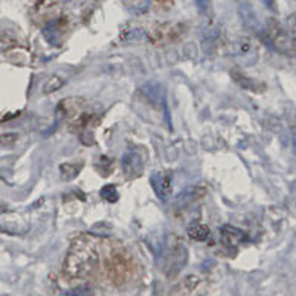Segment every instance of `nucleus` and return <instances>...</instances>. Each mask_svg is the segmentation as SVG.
Instances as JSON below:
<instances>
[{
    "instance_id": "4",
    "label": "nucleus",
    "mask_w": 296,
    "mask_h": 296,
    "mask_svg": "<svg viewBox=\"0 0 296 296\" xmlns=\"http://www.w3.org/2000/svg\"><path fill=\"white\" fill-rule=\"evenodd\" d=\"M122 168L129 179L139 176L144 170V159L136 148H129L122 159Z\"/></svg>"
},
{
    "instance_id": "10",
    "label": "nucleus",
    "mask_w": 296,
    "mask_h": 296,
    "mask_svg": "<svg viewBox=\"0 0 296 296\" xmlns=\"http://www.w3.org/2000/svg\"><path fill=\"white\" fill-rule=\"evenodd\" d=\"M206 194V188L203 185H199V187H194L188 191H184V194H181L178 197V206H187L188 203L191 202H196L199 199H202L203 196Z\"/></svg>"
},
{
    "instance_id": "12",
    "label": "nucleus",
    "mask_w": 296,
    "mask_h": 296,
    "mask_svg": "<svg viewBox=\"0 0 296 296\" xmlns=\"http://www.w3.org/2000/svg\"><path fill=\"white\" fill-rule=\"evenodd\" d=\"M82 165H74V163H62L59 166V173L64 181H71L80 173Z\"/></svg>"
},
{
    "instance_id": "7",
    "label": "nucleus",
    "mask_w": 296,
    "mask_h": 296,
    "mask_svg": "<svg viewBox=\"0 0 296 296\" xmlns=\"http://www.w3.org/2000/svg\"><path fill=\"white\" fill-rule=\"evenodd\" d=\"M221 234V242L225 248L228 249H237L246 239L245 233L233 225H224L219 230Z\"/></svg>"
},
{
    "instance_id": "6",
    "label": "nucleus",
    "mask_w": 296,
    "mask_h": 296,
    "mask_svg": "<svg viewBox=\"0 0 296 296\" xmlns=\"http://www.w3.org/2000/svg\"><path fill=\"white\" fill-rule=\"evenodd\" d=\"M200 286H202V279L194 274H190L172 289L170 296H197Z\"/></svg>"
},
{
    "instance_id": "14",
    "label": "nucleus",
    "mask_w": 296,
    "mask_h": 296,
    "mask_svg": "<svg viewBox=\"0 0 296 296\" xmlns=\"http://www.w3.org/2000/svg\"><path fill=\"white\" fill-rule=\"evenodd\" d=\"M64 86V80L59 76H50L46 83L43 85V93L44 95H50L53 92H56L58 89H61Z\"/></svg>"
},
{
    "instance_id": "1",
    "label": "nucleus",
    "mask_w": 296,
    "mask_h": 296,
    "mask_svg": "<svg viewBox=\"0 0 296 296\" xmlns=\"http://www.w3.org/2000/svg\"><path fill=\"white\" fill-rule=\"evenodd\" d=\"M98 252L95 246V240L87 236L77 237L65 256L64 261V273L70 279H85L90 276L98 267Z\"/></svg>"
},
{
    "instance_id": "18",
    "label": "nucleus",
    "mask_w": 296,
    "mask_h": 296,
    "mask_svg": "<svg viewBox=\"0 0 296 296\" xmlns=\"http://www.w3.org/2000/svg\"><path fill=\"white\" fill-rule=\"evenodd\" d=\"M65 296H92V291L87 286H82V288H76V289L67 292Z\"/></svg>"
},
{
    "instance_id": "17",
    "label": "nucleus",
    "mask_w": 296,
    "mask_h": 296,
    "mask_svg": "<svg viewBox=\"0 0 296 296\" xmlns=\"http://www.w3.org/2000/svg\"><path fill=\"white\" fill-rule=\"evenodd\" d=\"M18 139V135L13 133V132H9V133H1L0 135V145H13Z\"/></svg>"
},
{
    "instance_id": "20",
    "label": "nucleus",
    "mask_w": 296,
    "mask_h": 296,
    "mask_svg": "<svg viewBox=\"0 0 296 296\" xmlns=\"http://www.w3.org/2000/svg\"><path fill=\"white\" fill-rule=\"evenodd\" d=\"M267 7H270V9H273L274 7V0H261Z\"/></svg>"
},
{
    "instance_id": "19",
    "label": "nucleus",
    "mask_w": 296,
    "mask_h": 296,
    "mask_svg": "<svg viewBox=\"0 0 296 296\" xmlns=\"http://www.w3.org/2000/svg\"><path fill=\"white\" fill-rule=\"evenodd\" d=\"M194 3H196L197 9H199L202 13H206L208 9H209V3H211V0H194Z\"/></svg>"
},
{
    "instance_id": "9",
    "label": "nucleus",
    "mask_w": 296,
    "mask_h": 296,
    "mask_svg": "<svg viewBox=\"0 0 296 296\" xmlns=\"http://www.w3.org/2000/svg\"><path fill=\"white\" fill-rule=\"evenodd\" d=\"M187 234L190 236V239H193V240H196V242H205V240H208V237H209V234H211V230H209L208 225L194 221V222H191V224L188 225Z\"/></svg>"
},
{
    "instance_id": "15",
    "label": "nucleus",
    "mask_w": 296,
    "mask_h": 296,
    "mask_svg": "<svg viewBox=\"0 0 296 296\" xmlns=\"http://www.w3.org/2000/svg\"><path fill=\"white\" fill-rule=\"evenodd\" d=\"M43 34H44L46 40H47L50 44H58V43H59L58 39L61 37V33H59L58 25H56L55 22L47 24V25L44 27V30H43Z\"/></svg>"
},
{
    "instance_id": "13",
    "label": "nucleus",
    "mask_w": 296,
    "mask_h": 296,
    "mask_svg": "<svg viewBox=\"0 0 296 296\" xmlns=\"http://www.w3.org/2000/svg\"><path fill=\"white\" fill-rule=\"evenodd\" d=\"M231 76L234 77V80L243 87V89H251V90H254V92H259V90H262L261 87H258L259 85L255 82V80H251V79H248V77H245L243 74H240V73H237V71H231Z\"/></svg>"
},
{
    "instance_id": "2",
    "label": "nucleus",
    "mask_w": 296,
    "mask_h": 296,
    "mask_svg": "<svg viewBox=\"0 0 296 296\" xmlns=\"http://www.w3.org/2000/svg\"><path fill=\"white\" fill-rule=\"evenodd\" d=\"M265 39L279 53L296 56V15H291L283 21L274 18L268 19Z\"/></svg>"
},
{
    "instance_id": "3",
    "label": "nucleus",
    "mask_w": 296,
    "mask_h": 296,
    "mask_svg": "<svg viewBox=\"0 0 296 296\" xmlns=\"http://www.w3.org/2000/svg\"><path fill=\"white\" fill-rule=\"evenodd\" d=\"M108 276L114 285H123L130 276V261L123 254H114L107 264Z\"/></svg>"
},
{
    "instance_id": "11",
    "label": "nucleus",
    "mask_w": 296,
    "mask_h": 296,
    "mask_svg": "<svg viewBox=\"0 0 296 296\" xmlns=\"http://www.w3.org/2000/svg\"><path fill=\"white\" fill-rule=\"evenodd\" d=\"M142 92L154 107H159L163 102V89L160 87V85H145L142 87Z\"/></svg>"
},
{
    "instance_id": "16",
    "label": "nucleus",
    "mask_w": 296,
    "mask_h": 296,
    "mask_svg": "<svg viewBox=\"0 0 296 296\" xmlns=\"http://www.w3.org/2000/svg\"><path fill=\"white\" fill-rule=\"evenodd\" d=\"M101 197L108 202V203H116L119 200V193H117V188L111 184L108 185H104L101 188Z\"/></svg>"
},
{
    "instance_id": "21",
    "label": "nucleus",
    "mask_w": 296,
    "mask_h": 296,
    "mask_svg": "<svg viewBox=\"0 0 296 296\" xmlns=\"http://www.w3.org/2000/svg\"><path fill=\"white\" fill-rule=\"evenodd\" d=\"M4 209H6L4 203H1V202H0V213H1V212H4Z\"/></svg>"
},
{
    "instance_id": "5",
    "label": "nucleus",
    "mask_w": 296,
    "mask_h": 296,
    "mask_svg": "<svg viewBox=\"0 0 296 296\" xmlns=\"http://www.w3.org/2000/svg\"><path fill=\"white\" fill-rule=\"evenodd\" d=\"M231 55L245 59L248 65H252L258 59V52L248 37H242L231 44Z\"/></svg>"
},
{
    "instance_id": "8",
    "label": "nucleus",
    "mask_w": 296,
    "mask_h": 296,
    "mask_svg": "<svg viewBox=\"0 0 296 296\" xmlns=\"http://www.w3.org/2000/svg\"><path fill=\"white\" fill-rule=\"evenodd\" d=\"M156 193L159 194V197L165 199L169 193H170V187H172V176L170 173H156L153 176L151 181Z\"/></svg>"
}]
</instances>
